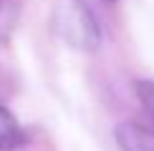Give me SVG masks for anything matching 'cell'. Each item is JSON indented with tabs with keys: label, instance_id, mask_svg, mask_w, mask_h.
Instances as JSON below:
<instances>
[{
	"label": "cell",
	"instance_id": "1",
	"mask_svg": "<svg viewBox=\"0 0 154 151\" xmlns=\"http://www.w3.org/2000/svg\"><path fill=\"white\" fill-rule=\"evenodd\" d=\"M58 28L66 35V40H71L79 48L99 46V28L83 0H66L58 5Z\"/></svg>",
	"mask_w": 154,
	"mask_h": 151
},
{
	"label": "cell",
	"instance_id": "2",
	"mask_svg": "<svg viewBox=\"0 0 154 151\" xmlns=\"http://www.w3.org/2000/svg\"><path fill=\"white\" fill-rule=\"evenodd\" d=\"M116 141L121 151H154V126L146 123H121L116 129Z\"/></svg>",
	"mask_w": 154,
	"mask_h": 151
},
{
	"label": "cell",
	"instance_id": "3",
	"mask_svg": "<svg viewBox=\"0 0 154 151\" xmlns=\"http://www.w3.org/2000/svg\"><path fill=\"white\" fill-rule=\"evenodd\" d=\"M25 144V134L15 116L0 106V151H15Z\"/></svg>",
	"mask_w": 154,
	"mask_h": 151
},
{
	"label": "cell",
	"instance_id": "4",
	"mask_svg": "<svg viewBox=\"0 0 154 151\" xmlns=\"http://www.w3.org/2000/svg\"><path fill=\"white\" fill-rule=\"evenodd\" d=\"M18 15H20V0H0V43L10 38Z\"/></svg>",
	"mask_w": 154,
	"mask_h": 151
},
{
	"label": "cell",
	"instance_id": "5",
	"mask_svg": "<svg viewBox=\"0 0 154 151\" xmlns=\"http://www.w3.org/2000/svg\"><path fill=\"white\" fill-rule=\"evenodd\" d=\"M137 93H139V98H142L144 108L149 111V116L154 118V81H142V83L137 86Z\"/></svg>",
	"mask_w": 154,
	"mask_h": 151
}]
</instances>
